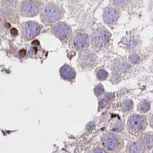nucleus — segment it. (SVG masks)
Here are the masks:
<instances>
[{
	"label": "nucleus",
	"instance_id": "f257e3e1",
	"mask_svg": "<svg viewBox=\"0 0 153 153\" xmlns=\"http://www.w3.org/2000/svg\"><path fill=\"white\" fill-rule=\"evenodd\" d=\"M62 13L58 6L54 5H48L43 10L41 19L44 22L47 23L54 22L61 18Z\"/></svg>",
	"mask_w": 153,
	"mask_h": 153
},
{
	"label": "nucleus",
	"instance_id": "f03ea898",
	"mask_svg": "<svg viewBox=\"0 0 153 153\" xmlns=\"http://www.w3.org/2000/svg\"><path fill=\"white\" fill-rule=\"evenodd\" d=\"M41 29V26L35 22H25L21 26V34L24 39L27 40H31L36 37Z\"/></svg>",
	"mask_w": 153,
	"mask_h": 153
},
{
	"label": "nucleus",
	"instance_id": "7ed1b4c3",
	"mask_svg": "<svg viewBox=\"0 0 153 153\" xmlns=\"http://www.w3.org/2000/svg\"><path fill=\"white\" fill-rule=\"evenodd\" d=\"M110 35L107 30L104 29L103 28H99L94 31L93 34V43L94 46L98 49L104 48L108 44L110 41Z\"/></svg>",
	"mask_w": 153,
	"mask_h": 153
},
{
	"label": "nucleus",
	"instance_id": "20e7f679",
	"mask_svg": "<svg viewBox=\"0 0 153 153\" xmlns=\"http://www.w3.org/2000/svg\"><path fill=\"white\" fill-rule=\"evenodd\" d=\"M21 11L22 15L27 17L36 16L40 11V5L35 1L26 0L21 5Z\"/></svg>",
	"mask_w": 153,
	"mask_h": 153
},
{
	"label": "nucleus",
	"instance_id": "39448f33",
	"mask_svg": "<svg viewBox=\"0 0 153 153\" xmlns=\"http://www.w3.org/2000/svg\"><path fill=\"white\" fill-rule=\"evenodd\" d=\"M129 127L135 131L143 130L146 126V119L145 116L138 114H134L131 116L128 121Z\"/></svg>",
	"mask_w": 153,
	"mask_h": 153
},
{
	"label": "nucleus",
	"instance_id": "423d86ee",
	"mask_svg": "<svg viewBox=\"0 0 153 153\" xmlns=\"http://www.w3.org/2000/svg\"><path fill=\"white\" fill-rule=\"evenodd\" d=\"M53 32L57 37L61 40H65L71 35V29L70 26L64 22H59L53 26Z\"/></svg>",
	"mask_w": 153,
	"mask_h": 153
},
{
	"label": "nucleus",
	"instance_id": "0eeeda50",
	"mask_svg": "<svg viewBox=\"0 0 153 153\" xmlns=\"http://www.w3.org/2000/svg\"><path fill=\"white\" fill-rule=\"evenodd\" d=\"M96 55L91 52L85 51L79 56V63L83 68H90L93 66L96 62Z\"/></svg>",
	"mask_w": 153,
	"mask_h": 153
},
{
	"label": "nucleus",
	"instance_id": "6e6552de",
	"mask_svg": "<svg viewBox=\"0 0 153 153\" xmlns=\"http://www.w3.org/2000/svg\"><path fill=\"white\" fill-rule=\"evenodd\" d=\"M74 45L79 51L85 50L89 46V38L85 34H77L74 40Z\"/></svg>",
	"mask_w": 153,
	"mask_h": 153
},
{
	"label": "nucleus",
	"instance_id": "1a4fd4ad",
	"mask_svg": "<svg viewBox=\"0 0 153 153\" xmlns=\"http://www.w3.org/2000/svg\"><path fill=\"white\" fill-rule=\"evenodd\" d=\"M119 18V13L113 8L108 7L103 12V20L108 25H112L117 21Z\"/></svg>",
	"mask_w": 153,
	"mask_h": 153
},
{
	"label": "nucleus",
	"instance_id": "9d476101",
	"mask_svg": "<svg viewBox=\"0 0 153 153\" xmlns=\"http://www.w3.org/2000/svg\"><path fill=\"white\" fill-rule=\"evenodd\" d=\"M60 74L63 79L68 81H73L76 76L75 70L68 64H65L60 68Z\"/></svg>",
	"mask_w": 153,
	"mask_h": 153
},
{
	"label": "nucleus",
	"instance_id": "9b49d317",
	"mask_svg": "<svg viewBox=\"0 0 153 153\" xmlns=\"http://www.w3.org/2000/svg\"><path fill=\"white\" fill-rule=\"evenodd\" d=\"M103 144L107 149H116L118 144V139L115 135L113 134H108L103 138Z\"/></svg>",
	"mask_w": 153,
	"mask_h": 153
},
{
	"label": "nucleus",
	"instance_id": "f8f14e48",
	"mask_svg": "<svg viewBox=\"0 0 153 153\" xmlns=\"http://www.w3.org/2000/svg\"><path fill=\"white\" fill-rule=\"evenodd\" d=\"M138 108L139 110V112H142V113L148 112L149 110V108H150V103H149V101L147 100L142 101L139 103V105Z\"/></svg>",
	"mask_w": 153,
	"mask_h": 153
},
{
	"label": "nucleus",
	"instance_id": "ddd939ff",
	"mask_svg": "<svg viewBox=\"0 0 153 153\" xmlns=\"http://www.w3.org/2000/svg\"><path fill=\"white\" fill-rule=\"evenodd\" d=\"M111 98H112V94H110V93H107V94H106V96H105L104 98H102V99L99 102L100 108H103V107H105V106H107L109 102H110V101Z\"/></svg>",
	"mask_w": 153,
	"mask_h": 153
},
{
	"label": "nucleus",
	"instance_id": "4468645a",
	"mask_svg": "<svg viewBox=\"0 0 153 153\" xmlns=\"http://www.w3.org/2000/svg\"><path fill=\"white\" fill-rule=\"evenodd\" d=\"M132 106H133L132 101L130 100V99H127V100L122 102V108L123 111H130V109H132Z\"/></svg>",
	"mask_w": 153,
	"mask_h": 153
},
{
	"label": "nucleus",
	"instance_id": "2eb2a0df",
	"mask_svg": "<svg viewBox=\"0 0 153 153\" xmlns=\"http://www.w3.org/2000/svg\"><path fill=\"white\" fill-rule=\"evenodd\" d=\"M97 76L100 80H105L108 77V73L104 69H99L97 72Z\"/></svg>",
	"mask_w": 153,
	"mask_h": 153
},
{
	"label": "nucleus",
	"instance_id": "dca6fc26",
	"mask_svg": "<svg viewBox=\"0 0 153 153\" xmlns=\"http://www.w3.org/2000/svg\"><path fill=\"white\" fill-rule=\"evenodd\" d=\"M94 92H95V94L97 95V96H100L104 92V88H103L102 85H97L95 89H94Z\"/></svg>",
	"mask_w": 153,
	"mask_h": 153
},
{
	"label": "nucleus",
	"instance_id": "f3484780",
	"mask_svg": "<svg viewBox=\"0 0 153 153\" xmlns=\"http://www.w3.org/2000/svg\"><path fill=\"white\" fill-rule=\"evenodd\" d=\"M130 59L131 62L136 64V63H138L140 61V56L138 54H132V55H130Z\"/></svg>",
	"mask_w": 153,
	"mask_h": 153
},
{
	"label": "nucleus",
	"instance_id": "a211bd4d",
	"mask_svg": "<svg viewBox=\"0 0 153 153\" xmlns=\"http://www.w3.org/2000/svg\"><path fill=\"white\" fill-rule=\"evenodd\" d=\"M145 142L146 145H148L149 146H151L152 145V136L151 134H147L145 135Z\"/></svg>",
	"mask_w": 153,
	"mask_h": 153
},
{
	"label": "nucleus",
	"instance_id": "6ab92c4d",
	"mask_svg": "<svg viewBox=\"0 0 153 153\" xmlns=\"http://www.w3.org/2000/svg\"><path fill=\"white\" fill-rule=\"evenodd\" d=\"M114 4L118 6H123L129 2V0H113Z\"/></svg>",
	"mask_w": 153,
	"mask_h": 153
},
{
	"label": "nucleus",
	"instance_id": "aec40b11",
	"mask_svg": "<svg viewBox=\"0 0 153 153\" xmlns=\"http://www.w3.org/2000/svg\"><path fill=\"white\" fill-rule=\"evenodd\" d=\"M131 149H132V151L134 153H138L141 151V146H140L139 144L135 143L132 145V148H131Z\"/></svg>",
	"mask_w": 153,
	"mask_h": 153
},
{
	"label": "nucleus",
	"instance_id": "412c9836",
	"mask_svg": "<svg viewBox=\"0 0 153 153\" xmlns=\"http://www.w3.org/2000/svg\"><path fill=\"white\" fill-rule=\"evenodd\" d=\"M11 33H12V35H16L18 34L17 29H15V28L12 29H11Z\"/></svg>",
	"mask_w": 153,
	"mask_h": 153
}]
</instances>
